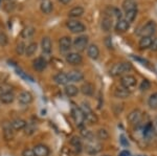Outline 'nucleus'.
Instances as JSON below:
<instances>
[{"mask_svg": "<svg viewBox=\"0 0 157 156\" xmlns=\"http://www.w3.org/2000/svg\"><path fill=\"white\" fill-rule=\"evenodd\" d=\"M87 55L90 59L97 60L100 56V49L95 44H91L87 47Z\"/></svg>", "mask_w": 157, "mask_h": 156, "instance_id": "4be33fe9", "label": "nucleus"}, {"mask_svg": "<svg viewBox=\"0 0 157 156\" xmlns=\"http://www.w3.org/2000/svg\"><path fill=\"white\" fill-rule=\"evenodd\" d=\"M97 136L98 139L101 140H106L109 138V133L106 129H103V128H101V129L98 130V133H97Z\"/></svg>", "mask_w": 157, "mask_h": 156, "instance_id": "4c0bfd02", "label": "nucleus"}, {"mask_svg": "<svg viewBox=\"0 0 157 156\" xmlns=\"http://www.w3.org/2000/svg\"><path fill=\"white\" fill-rule=\"evenodd\" d=\"M148 104L152 109H157V92H154L150 95L148 100Z\"/></svg>", "mask_w": 157, "mask_h": 156, "instance_id": "c9c22d12", "label": "nucleus"}, {"mask_svg": "<svg viewBox=\"0 0 157 156\" xmlns=\"http://www.w3.org/2000/svg\"><path fill=\"white\" fill-rule=\"evenodd\" d=\"M121 87L126 88L128 90H132L136 86V78L131 74H126L121 77Z\"/></svg>", "mask_w": 157, "mask_h": 156, "instance_id": "20e7f679", "label": "nucleus"}, {"mask_svg": "<svg viewBox=\"0 0 157 156\" xmlns=\"http://www.w3.org/2000/svg\"><path fill=\"white\" fill-rule=\"evenodd\" d=\"M34 153H35V156H49L50 154V150L47 146L45 145H37L36 147L34 148Z\"/></svg>", "mask_w": 157, "mask_h": 156, "instance_id": "9b49d317", "label": "nucleus"}, {"mask_svg": "<svg viewBox=\"0 0 157 156\" xmlns=\"http://www.w3.org/2000/svg\"><path fill=\"white\" fill-rule=\"evenodd\" d=\"M35 32H36V29H35L34 26H26L22 29L21 37L23 38V39H29V38H32L34 36Z\"/></svg>", "mask_w": 157, "mask_h": 156, "instance_id": "2f4dec72", "label": "nucleus"}, {"mask_svg": "<svg viewBox=\"0 0 157 156\" xmlns=\"http://www.w3.org/2000/svg\"><path fill=\"white\" fill-rule=\"evenodd\" d=\"M40 9H41V12L43 14L49 15L54 10V4L50 0H43L41 4H40Z\"/></svg>", "mask_w": 157, "mask_h": 156, "instance_id": "aec40b11", "label": "nucleus"}, {"mask_svg": "<svg viewBox=\"0 0 157 156\" xmlns=\"http://www.w3.org/2000/svg\"><path fill=\"white\" fill-rule=\"evenodd\" d=\"M81 135L83 136L84 139H86V142H91V140H95L94 139V134L90 131V130H87L85 128H81Z\"/></svg>", "mask_w": 157, "mask_h": 156, "instance_id": "f704fd0d", "label": "nucleus"}, {"mask_svg": "<svg viewBox=\"0 0 157 156\" xmlns=\"http://www.w3.org/2000/svg\"><path fill=\"white\" fill-rule=\"evenodd\" d=\"M113 26V20L112 17H109V16H105L102 20V23H101V27H102V31L103 32H110L111 29Z\"/></svg>", "mask_w": 157, "mask_h": 156, "instance_id": "6ab92c4d", "label": "nucleus"}, {"mask_svg": "<svg viewBox=\"0 0 157 156\" xmlns=\"http://www.w3.org/2000/svg\"><path fill=\"white\" fill-rule=\"evenodd\" d=\"M6 1H9V0H6Z\"/></svg>", "mask_w": 157, "mask_h": 156, "instance_id": "5fc2aeb1", "label": "nucleus"}, {"mask_svg": "<svg viewBox=\"0 0 157 156\" xmlns=\"http://www.w3.org/2000/svg\"><path fill=\"white\" fill-rule=\"evenodd\" d=\"M83 14H84V9L82 6H75L68 12V16L70 18H78V17L82 16Z\"/></svg>", "mask_w": 157, "mask_h": 156, "instance_id": "c756f323", "label": "nucleus"}, {"mask_svg": "<svg viewBox=\"0 0 157 156\" xmlns=\"http://www.w3.org/2000/svg\"><path fill=\"white\" fill-rule=\"evenodd\" d=\"M2 129H3V136H4V139L6 140H11L14 138V132L15 130L12 128L11 126V123H7L6 122L2 126Z\"/></svg>", "mask_w": 157, "mask_h": 156, "instance_id": "f8f14e48", "label": "nucleus"}, {"mask_svg": "<svg viewBox=\"0 0 157 156\" xmlns=\"http://www.w3.org/2000/svg\"><path fill=\"white\" fill-rule=\"evenodd\" d=\"M0 6H1V0H0Z\"/></svg>", "mask_w": 157, "mask_h": 156, "instance_id": "3c124183", "label": "nucleus"}, {"mask_svg": "<svg viewBox=\"0 0 157 156\" xmlns=\"http://www.w3.org/2000/svg\"><path fill=\"white\" fill-rule=\"evenodd\" d=\"M114 97H117V99H127V97H130V90L126 89L124 87H117L115 88L114 90Z\"/></svg>", "mask_w": 157, "mask_h": 156, "instance_id": "5701e85b", "label": "nucleus"}, {"mask_svg": "<svg viewBox=\"0 0 157 156\" xmlns=\"http://www.w3.org/2000/svg\"><path fill=\"white\" fill-rule=\"evenodd\" d=\"M15 100V94L14 92H12L11 90H6V91L2 92L0 94V102L2 104H12Z\"/></svg>", "mask_w": 157, "mask_h": 156, "instance_id": "ddd939ff", "label": "nucleus"}, {"mask_svg": "<svg viewBox=\"0 0 157 156\" xmlns=\"http://www.w3.org/2000/svg\"><path fill=\"white\" fill-rule=\"evenodd\" d=\"M36 130H37V127H36V125H35V123L29 122V123H26L23 131L25 135H33L36 132Z\"/></svg>", "mask_w": 157, "mask_h": 156, "instance_id": "72a5a7b5", "label": "nucleus"}, {"mask_svg": "<svg viewBox=\"0 0 157 156\" xmlns=\"http://www.w3.org/2000/svg\"><path fill=\"white\" fill-rule=\"evenodd\" d=\"M41 47H42V51L45 55H50L52 50V40L48 37H44L41 41Z\"/></svg>", "mask_w": 157, "mask_h": 156, "instance_id": "f3484780", "label": "nucleus"}, {"mask_svg": "<svg viewBox=\"0 0 157 156\" xmlns=\"http://www.w3.org/2000/svg\"><path fill=\"white\" fill-rule=\"evenodd\" d=\"M132 69V65L130 63L123 62V63H116L112 66V68L110 69V74L112 77H120L125 74H127Z\"/></svg>", "mask_w": 157, "mask_h": 156, "instance_id": "f257e3e1", "label": "nucleus"}, {"mask_svg": "<svg viewBox=\"0 0 157 156\" xmlns=\"http://www.w3.org/2000/svg\"><path fill=\"white\" fill-rule=\"evenodd\" d=\"M129 26H130V23L126 20L125 18H120L116 22L115 25V31L117 32H125L128 31Z\"/></svg>", "mask_w": 157, "mask_h": 156, "instance_id": "a211bd4d", "label": "nucleus"}, {"mask_svg": "<svg viewBox=\"0 0 157 156\" xmlns=\"http://www.w3.org/2000/svg\"><path fill=\"white\" fill-rule=\"evenodd\" d=\"M25 125H26V122L22 119H15L13 122L11 123V126L14 130L16 131H19V130H23Z\"/></svg>", "mask_w": 157, "mask_h": 156, "instance_id": "c85d7f7f", "label": "nucleus"}, {"mask_svg": "<svg viewBox=\"0 0 157 156\" xmlns=\"http://www.w3.org/2000/svg\"><path fill=\"white\" fill-rule=\"evenodd\" d=\"M152 43V37H148V36H144L141 37V39L139 40V43L138 46L140 49H147V48H150Z\"/></svg>", "mask_w": 157, "mask_h": 156, "instance_id": "cd10ccee", "label": "nucleus"}, {"mask_svg": "<svg viewBox=\"0 0 157 156\" xmlns=\"http://www.w3.org/2000/svg\"><path fill=\"white\" fill-rule=\"evenodd\" d=\"M120 142H121V144L123 145V146H125V147H127V146H129V142H128L127 138H126L125 135H121Z\"/></svg>", "mask_w": 157, "mask_h": 156, "instance_id": "37998d69", "label": "nucleus"}, {"mask_svg": "<svg viewBox=\"0 0 157 156\" xmlns=\"http://www.w3.org/2000/svg\"><path fill=\"white\" fill-rule=\"evenodd\" d=\"M104 156H109V155H104Z\"/></svg>", "mask_w": 157, "mask_h": 156, "instance_id": "864d4df0", "label": "nucleus"}, {"mask_svg": "<svg viewBox=\"0 0 157 156\" xmlns=\"http://www.w3.org/2000/svg\"><path fill=\"white\" fill-rule=\"evenodd\" d=\"M141 116H143V114H141L140 110L134 109L133 111H131L130 113H129L128 122L130 123V124H138L141 120Z\"/></svg>", "mask_w": 157, "mask_h": 156, "instance_id": "2eb2a0df", "label": "nucleus"}, {"mask_svg": "<svg viewBox=\"0 0 157 156\" xmlns=\"http://www.w3.org/2000/svg\"><path fill=\"white\" fill-rule=\"evenodd\" d=\"M150 88H151V83L150 81H148V80H143L140 85H139V89H140L141 91H147V90H149Z\"/></svg>", "mask_w": 157, "mask_h": 156, "instance_id": "58836bf2", "label": "nucleus"}, {"mask_svg": "<svg viewBox=\"0 0 157 156\" xmlns=\"http://www.w3.org/2000/svg\"><path fill=\"white\" fill-rule=\"evenodd\" d=\"M59 2H61L62 4H68L71 2V0H59Z\"/></svg>", "mask_w": 157, "mask_h": 156, "instance_id": "8fccbe9b", "label": "nucleus"}, {"mask_svg": "<svg viewBox=\"0 0 157 156\" xmlns=\"http://www.w3.org/2000/svg\"><path fill=\"white\" fill-rule=\"evenodd\" d=\"M84 115H85V124L87 123V124H89V125H94L98 122L97 114L92 111V109L87 112H85Z\"/></svg>", "mask_w": 157, "mask_h": 156, "instance_id": "b1692460", "label": "nucleus"}, {"mask_svg": "<svg viewBox=\"0 0 157 156\" xmlns=\"http://www.w3.org/2000/svg\"><path fill=\"white\" fill-rule=\"evenodd\" d=\"M9 43V38L3 32H0V46H6Z\"/></svg>", "mask_w": 157, "mask_h": 156, "instance_id": "a19ab883", "label": "nucleus"}, {"mask_svg": "<svg viewBox=\"0 0 157 156\" xmlns=\"http://www.w3.org/2000/svg\"><path fill=\"white\" fill-rule=\"evenodd\" d=\"M105 44L108 48H112V41H111V37H107L105 39Z\"/></svg>", "mask_w": 157, "mask_h": 156, "instance_id": "49530a36", "label": "nucleus"}, {"mask_svg": "<svg viewBox=\"0 0 157 156\" xmlns=\"http://www.w3.org/2000/svg\"><path fill=\"white\" fill-rule=\"evenodd\" d=\"M25 47H26V45L24 44V42H19L16 46V52L19 55V56L25 54Z\"/></svg>", "mask_w": 157, "mask_h": 156, "instance_id": "ea45409f", "label": "nucleus"}, {"mask_svg": "<svg viewBox=\"0 0 157 156\" xmlns=\"http://www.w3.org/2000/svg\"><path fill=\"white\" fill-rule=\"evenodd\" d=\"M81 91L84 95H87V97H92L93 93H94V86H93L91 83L86 82L81 86Z\"/></svg>", "mask_w": 157, "mask_h": 156, "instance_id": "412c9836", "label": "nucleus"}, {"mask_svg": "<svg viewBox=\"0 0 157 156\" xmlns=\"http://www.w3.org/2000/svg\"><path fill=\"white\" fill-rule=\"evenodd\" d=\"M66 26L73 34H81V32H84L86 31L85 25L78 20H69V21H67Z\"/></svg>", "mask_w": 157, "mask_h": 156, "instance_id": "7ed1b4c3", "label": "nucleus"}, {"mask_svg": "<svg viewBox=\"0 0 157 156\" xmlns=\"http://www.w3.org/2000/svg\"><path fill=\"white\" fill-rule=\"evenodd\" d=\"M150 48L153 50V51H157V38L152 39V43H151Z\"/></svg>", "mask_w": 157, "mask_h": 156, "instance_id": "c03bdc74", "label": "nucleus"}, {"mask_svg": "<svg viewBox=\"0 0 157 156\" xmlns=\"http://www.w3.org/2000/svg\"><path fill=\"white\" fill-rule=\"evenodd\" d=\"M15 9V3H6V6H4V10H6V12H11L13 10Z\"/></svg>", "mask_w": 157, "mask_h": 156, "instance_id": "a18cd8bd", "label": "nucleus"}, {"mask_svg": "<svg viewBox=\"0 0 157 156\" xmlns=\"http://www.w3.org/2000/svg\"><path fill=\"white\" fill-rule=\"evenodd\" d=\"M152 127H153V133H155L157 135V119L155 122H154V126H152Z\"/></svg>", "mask_w": 157, "mask_h": 156, "instance_id": "09e8293b", "label": "nucleus"}, {"mask_svg": "<svg viewBox=\"0 0 157 156\" xmlns=\"http://www.w3.org/2000/svg\"><path fill=\"white\" fill-rule=\"evenodd\" d=\"M37 50H38V44L36 42H32V43H29L25 47V55H26V57H32L36 54Z\"/></svg>", "mask_w": 157, "mask_h": 156, "instance_id": "7c9ffc66", "label": "nucleus"}, {"mask_svg": "<svg viewBox=\"0 0 157 156\" xmlns=\"http://www.w3.org/2000/svg\"><path fill=\"white\" fill-rule=\"evenodd\" d=\"M123 10L125 12L132 11V10H137V3L135 0H124L123 1Z\"/></svg>", "mask_w": 157, "mask_h": 156, "instance_id": "a878e982", "label": "nucleus"}, {"mask_svg": "<svg viewBox=\"0 0 157 156\" xmlns=\"http://www.w3.org/2000/svg\"><path fill=\"white\" fill-rule=\"evenodd\" d=\"M70 145L73 147V149H75L77 152H80L81 150H82V140H81L80 137L78 136H72L71 139H70Z\"/></svg>", "mask_w": 157, "mask_h": 156, "instance_id": "473e14b6", "label": "nucleus"}, {"mask_svg": "<svg viewBox=\"0 0 157 156\" xmlns=\"http://www.w3.org/2000/svg\"><path fill=\"white\" fill-rule=\"evenodd\" d=\"M72 46L75 47L78 51H83L88 47V37L87 36H78L73 40Z\"/></svg>", "mask_w": 157, "mask_h": 156, "instance_id": "39448f33", "label": "nucleus"}, {"mask_svg": "<svg viewBox=\"0 0 157 156\" xmlns=\"http://www.w3.org/2000/svg\"><path fill=\"white\" fill-rule=\"evenodd\" d=\"M66 62L70 65H80L83 62V58L78 52H68L66 55Z\"/></svg>", "mask_w": 157, "mask_h": 156, "instance_id": "0eeeda50", "label": "nucleus"}, {"mask_svg": "<svg viewBox=\"0 0 157 156\" xmlns=\"http://www.w3.org/2000/svg\"><path fill=\"white\" fill-rule=\"evenodd\" d=\"M54 81L58 85H67V83L69 82L67 74H65V72H59V74H56L54 77Z\"/></svg>", "mask_w": 157, "mask_h": 156, "instance_id": "393cba45", "label": "nucleus"}, {"mask_svg": "<svg viewBox=\"0 0 157 156\" xmlns=\"http://www.w3.org/2000/svg\"><path fill=\"white\" fill-rule=\"evenodd\" d=\"M136 16H137V10H132V11H129V12H126V20L130 23L135 20Z\"/></svg>", "mask_w": 157, "mask_h": 156, "instance_id": "e433bc0d", "label": "nucleus"}, {"mask_svg": "<svg viewBox=\"0 0 157 156\" xmlns=\"http://www.w3.org/2000/svg\"><path fill=\"white\" fill-rule=\"evenodd\" d=\"M156 32V23L154 21H148L147 23L144 25L143 27H141L140 32H139V34L141 35V36H148V37H151L152 35H154Z\"/></svg>", "mask_w": 157, "mask_h": 156, "instance_id": "423d86ee", "label": "nucleus"}, {"mask_svg": "<svg viewBox=\"0 0 157 156\" xmlns=\"http://www.w3.org/2000/svg\"><path fill=\"white\" fill-rule=\"evenodd\" d=\"M138 156H145V155H138Z\"/></svg>", "mask_w": 157, "mask_h": 156, "instance_id": "603ef678", "label": "nucleus"}, {"mask_svg": "<svg viewBox=\"0 0 157 156\" xmlns=\"http://www.w3.org/2000/svg\"><path fill=\"white\" fill-rule=\"evenodd\" d=\"M71 116L75 123L77 124L78 127L82 128L85 125V115L83 111L81 110V108L78 107H72L71 109Z\"/></svg>", "mask_w": 157, "mask_h": 156, "instance_id": "f03ea898", "label": "nucleus"}, {"mask_svg": "<svg viewBox=\"0 0 157 156\" xmlns=\"http://www.w3.org/2000/svg\"><path fill=\"white\" fill-rule=\"evenodd\" d=\"M33 100H34L33 94L29 91H22L18 97L19 103L22 105H29L33 102Z\"/></svg>", "mask_w": 157, "mask_h": 156, "instance_id": "dca6fc26", "label": "nucleus"}, {"mask_svg": "<svg viewBox=\"0 0 157 156\" xmlns=\"http://www.w3.org/2000/svg\"><path fill=\"white\" fill-rule=\"evenodd\" d=\"M85 150L88 154L94 155L101 151V145L98 144L97 140H91V142H87L85 145Z\"/></svg>", "mask_w": 157, "mask_h": 156, "instance_id": "6e6552de", "label": "nucleus"}, {"mask_svg": "<svg viewBox=\"0 0 157 156\" xmlns=\"http://www.w3.org/2000/svg\"><path fill=\"white\" fill-rule=\"evenodd\" d=\"M78 88L73 84H69L65 86V93H66L67 97H77L78 93Z\"/></svg>", "mask_w": 157, "mask_h": 156, "instance_id": "bb28decb", "label": "nucleus"}, {"mask_svg": "<svg viewBox=\"0 0 157 156\" xmlns=\"http://www.w3.org/2000/svg\"><path fill=\"white\" fill-rule=\"evenodd\" d=\"M33 67L36 71L41 72L47 67V61L46 59H44L43 57H38L34 60L33 62Z\"/></svg>", "mask_w": 157, "mask_h": 156, "instance_id": "9d476101", "label": "nucleus"}, {"mask_svg": "<svg viewBox=\"0 0 157 156\" xmlns=\"http://www.w3.org/2000/svg\"><path fill=\"white\" fill-rule=\"evenodd\" d=\"M120 156H132V155H131V153L128 150H124L120 153Z\"/></svg>", "mask_w": 157, "mask_h": 156, "instance_id": "de8ad7c7", "label": "nucleus"}, {"mask_svg": "<svg viewBox=\"0 0 157 156\" xmlns=\"http://www.w3.org/2000/svg\"><path fill=\"white\" fill-rule=\"evenodd\" d=\"M68 77V81L72 82V83H78L84 80V74L81 71H78V70H72V71H69L67 74Z\"/></svg>", "mask_w": 157, "mask_h": 156, "instance_id": "4468645a", "label": "nucleus"}, {"mask_svg": "<svg viewBox=\"0 0 157 156\" xmlns=\"http://www.w3.org/2000/svg\"><path fill=\"white\" fill-rule=\"evenodd\" d=\"M59 47L60 50L62 52H67L71 49L72 47V41H71V38L70 37H62L59 41Z\"/></svg>", "mask_w": 157, "mask_h": 156, "instance_id": "1a4fd4ad", "label": "nucleus"}, {"mask_svg": "<svg viewBox=\"0 0 157 156\" xmlns=\"http://www.w3.org/2000/svg\"><path fill=\"white\" fill-rule=\"evenodd\" d=\"M22 156H35L34 150L26 148V149H24L23 151H22Z\"/></svg>", "mask_w": 157, "mask_h": 156, "instance_id": "79ce46f5", "label": "nucleus"}]
</instances>
